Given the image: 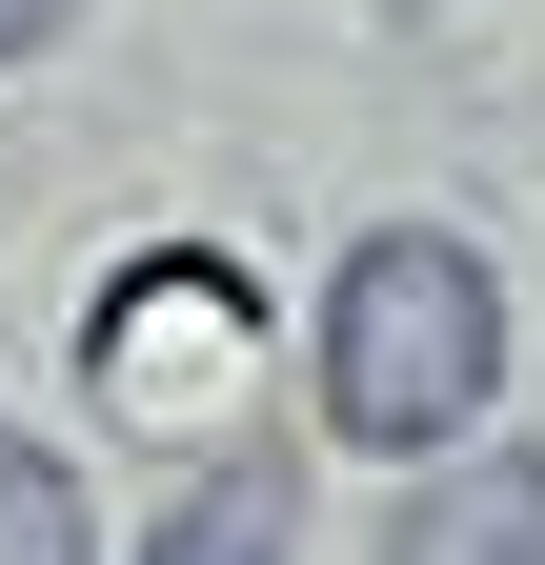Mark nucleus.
I'll return each instance as SVG.
<instances>
[{"mask_svg":"<svg viewBox=\"0 0 545 565\" xmlns=\"http://www.w3.org/2000/svg\"><path fill=\"white\" fill-rule=\"evenodd\" d=\"M505 404V282L464 223H364L323 282V424L384 465H445L464 424Z\"/></svg>","mask_w":545,"mask_h":565,"instance_id":"nucleus-1","label":"nucleus"},{"mask_svg":"<svg viewBox=\"0 0 545 565\" xmlns=\"http://www.w3.org/2000/svg\"><path fill=\"white\" fill-rule=\"evenodd\" d=\"M384 565H545V445H445L404 484Z\"/></svg>","mask_w":545,"mask_h":565,"instance_id":"nucleus-2","label":"nucleus"},{"mask_svg":"<svg viewBox=\"0 0 545 565\" xmlns=\"http://www.w3.org/2000/svg\"><path fill=\"white\" fill-rule=\"evenodd\" d=\"M142 565H303V465H284V445H223V465L142 525Z\"/></svg>","mask_w":545,"mask_h":565,"instance_id":"nucleus-3","label":"nucleus"},{"mask_svg":"<svg viewBox=\"0 0 545 565\" xmlns=\"http://www.w3.org/2000/svg\"><path fill=\"white\" fill-rule=\"evenodd\" d=\"M202 343H243V282L202 263V243H162V282H121V303H101V384H121V404H162Z\"/></svg>","mask_w":545,"mask_h":565,"instance_id":"nucleus-4","label":"nucleus"},{"mask_svg":"<svg viewBox=\"0 0 545 565\" xmlns=\"http://www.w3.org/2000/svg\"><path fill=\"white\" fill-rule=\"evenodd\" d=\"M0 565H101V545H82V484H61L21 424H0Z\"/></svg>","mask_w":545,"mask_h":565,"instance_id":"nucleus-5","label":"nucleus"},{"mask_svg":"<svg viewBox=\"0 0 545 565\" xmlns=\"http://www.w3.org/2000/svg\"><path fill=\"white\" fill-rule=\"evenodd\" d=\"M61 21H82V0H0V61H41V41H61Z\"/></svg>","mask_w":545,"mask_h":565,"instance_id":"nucleus-6","label":"nucleus"}]
</instances>
